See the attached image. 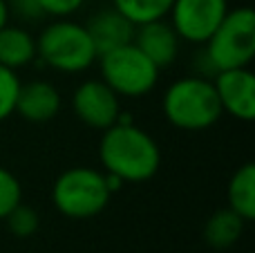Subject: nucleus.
Masks as SVG:
<instances>
[{
  "label": "nucleus",
  "instance_id": "f03ea898",
  "mask_svg": "<svg viewBox=\"0 0 255 253\" xmlns=\"http://www.w3.org/2000/svg\"><path fill=\"white\" fill-rule=\"evenodd\" d=\"M163 115L175 128L199 132L208 130L224 115L217 99L213 79L199 74L181 76L172 81L163 92Z\"/></svg>",
  "mask_w": 255,
  "mask_h": 253
},
{
  "label": "nucleus",
  "instance_id": "0eeeda50",
  "mask_svg": "<svg viewBox=\"0 0 255 253\" xmlns=\"http://www.w3.org/2000/svg\"><path fill=\"white\" fill-rule=\"evenodd\" d=\"M229 13V0H172L170 25L186 43L204 45Z\"/></svg>",
  "mask_w": 255,
  "mask_h": 253
},
{
  "label": "nucleus",
  "instance_id": "f257e3e1",
  "mask_svg": "<svg viewBox=\"0 0 255 253\" xmlns=\"http://www.w3.org/2000/svg\"><path fill=\"white\" fill-rule=\"evenodd\" d=\"M99 159L108 175L121 179L124 184H141L157 175L161 150L145 130L128 121L121 112L119 121L103 130Z\"/></svg>",
  "mask_w": 255,
  "mask_h": 253
},
{
  "label": "nucleus",
  "instance_id": "20e7f679",
  "mask_svg": "<svg viewBox=\"0 0 255 253\" xmlns=\"http://www.w3.org/2000/svg\"><path fill=\"white\" fill-rule=\"evenodd\" d=\"M108 175L90 166H74L56 177L52 202L65 218L88 220L99 215L110 202Z\"/></svg>",
  "mask_w": 255,
  "mask_h": 253
},
{
  "label": "nucleus",
  "instance_id": "412c9836",
  "mask_svg": "<svg viewBox=\"0 0 255 253\" xmlns=\"http://www.w3.org/2000/svg\"><path fill=\"white\" fill-rule=\"evenodd\" d=\"M43 16L52 18H70L72 13H76L83 7L85 0H38Z\"/></svg>",
  "mask_w": 255,
  "mask_h": 253
},
{
  "label": "nucleus",
  "instance_id": "f8f14e48",
  "mask_svg": "<svg viewBox=\"0 0 255 253\" xmlns=\"http://www.w3.org/2000/svg\"><path fill=\"white\" fill-rule=\"evenodd\" d=\"M85 29H88L90 38L97 47V54L128 45L134 38V25L121 11H117L115 7L92 13L85 22Z\"/></svg>",
  "mask_w": 255,
  "mask_h": 253
},
{
  "label": "nucleus",
  "instance_id": "7ed1b4c3",
  "mask_svg": "<svg viewBox=\"0 0 255 253\" xmlns=\"http://www.w3.org/2000/svg\"><path fill=\"white\" fill-rule=\"evenodd\" d=\"M36 58L63 74H79L94 65L99 54L85 25L56 18L36 38Z\"/></svg>",
  "mask_w": 255,
  "mask_h": 253
},
{
  "label": "nucleus",
  "instance_id": "aec40b11",
  "mask_svg": "<svg viewBox=\"0 0 255 253\" xmlns=\"http://www.w3.org/2000/svg\"><path fill=\"white\" fill-rule=\"evenodd\" d=\"M7 9H9V16L13 13L18 20H25V22H36L40 18H45L38 0H7Z\"/></svg>",
  "mask_w": 255,
  "mask_h": 253
},
{
  "label": "nucleus",
  "instance_id": "a211bd4d",
  "mask_svg": "<svg viewBox=\"0 0 255 253\" xmlns=\"http://www.w3.org/2000/svg\"><path fill=\"white\" fill-rule=\"evenodd\" d=\"M20 90V79L16 70L0 65V121L9 119L16 110V99Z\"/></svg>",
  "mask_w": 255,
  "mask_h": 253
},
{
  "label": "nucleus",
  "instance_id": "1a4fd4ad",
  "mask_svg": "<svg viewBox=\"0 0 255 253\" xmlns=\"http://www.w3.org/2000/svg\"><path fill=\"white\" fill-rule=\"evenodd\" d=\"M222 112L233 119L251 121L255 117V76L249 67L222 70L213 76Z\"/></svg>",
  "mask_w": 255,
  "mask_h": 253
},
{
  "label": "nucleus",
  "instance_id": "423d86ee",
  "mask_svg": "<svg viewBox=\"0 0 255 253\" xmlns=\"http://www.w3.org/2000/svg\"><path fill=\"white\" fill-rule=\"evenodd\" d=\"M97 61L101 67V81H106L119 97L141 99L152 92L159 81V67L134 43L99 54Z\"/></svg>",
  "mask_w": 255,
  "mask_h": 253
},
{
  "label": "nucleus",
  "instance_id": "39448f33",
  "mask_svg": "<svg viewBox=\"0 0 255 253\" xmlns=\"http://www.w3.org/2000/svg\"><path fill=\"white\" fill-rule=\"evenodd\" d=\"M204 56L213 70L249 67L255 56V13L251 7H238L224 16L211 38L204 43Z\"/></svg>",
  "mask_w": 255,
  "mask_h": 253
},
{
  "label": "nucleus",
  "instance_id": "9d476101",
  "mask_svg": "<svg viewBox=\"0 0 255 253\" xmlns=\"http://www.w3.org/2000/svg\"><path fill=\"white\" fill-rule=\"evenodd\" d=\"M132 43L161 70V67H168L177 61L181 38L177 36L175 27L166 22V18H161V20H152L134 27Z\"/></svg>",
  "mask_w": 255,
  "mask_h": 253
},
{
  "label": "nucleus",
  "instance_id": "6ab92c4d",
  "mask_svg": "<svg viewBox=\"0 0 255 253\" xmlns=\"http://www.w3.org/2000/svg\"><path fill=\"white\" fill-rule=\"evenodd\" d=\"M22 202V186L16 179V175L11 170L0 166V220H4L9 215V211L16 204Z\"/></svg>",
  "mask_w": 255,
  "mask_h": 253
},
{
  "label": "nucleus",
  "instance_id": "6e6552de",
  "mask_svg": "<svg viewBox=\"0 0 255 253\" xmlns=\"http://www.w3.org/2000/svg\"><path fill=\"white\" fill-rule=\"evenodd\" d=\"M119 94L101 79H88L72 94V110L88 128L108 130L121 117Z\"/></svg>",
  "mask_w": 255,
  "mask_h": 253
},
{
  "label": "nucleus",
  "instance_id": "dca6fc26",
  "mask_svg": "<svg viewBox=\"0 0 255 253\" xmlns=\"http://www.w3.org/2000/svg\"><path fill=\"white\" fill-rule=\"evenodd\" d=\"M112 7L121 11L134 27L145 25L152 20L168 18L172 0H112Z\"/></svg>",
  "mask_w": 255,
  "mask_h": 253
},
{
  "label": "nucleus",
  "instance_id": "9b49d317",
  "mask_svg": "<svg viewBox=\"0 0 255 253\" xmlns=\"http://www.w3.org/2000/svg\"><path fill=\"white\" fill-rule=\"evenodd\" d=\"M61 110V94L49 81H29L20 83L16 99V115H20L29 124H45L54 119Z\"/></svg>",
  "mask_w": 255,
  "mask_h": 253
},
{
  "label": "nucleus",
  "instance_id": "2eb2a0df",
  "mask_svg": "<svg viewBox=\"0 0 255 253\" xmlns=\"http://www.w3.org/2000/svg\"><path fill=\"white\" fill-rule=\"evenodd\" d=\"M244 231V220L240 218L235 211L220 209L208 218L206 227H204V240L215 249H226L231 247Z\"/></svg>",
  "mask_w": 255,
  "mask_h": 253
},
{
  "label": "nucleus",
  "instance_id": "4468645a",
  "mask_svg": "<svg viewBox=\"0 0 255 253\" xmlns=\"http://www.w3.org/2000/svg\"><path fill=\"white\" fill-rule=\"evenodd\" d=\"M229 209L235 211L244 222L255 218V166L251 161L242 164L229 182Z\"/></svg>",
  "mask_w": 255,
  "mask_h": 253
},
{
  "label": "nucleus",
  "instance_id": "4be33fe9",
  "mask_svg": "<svg viewBox=\"0 0 255 253\" xmlns=\"http://www.w3.org/2000/svg\"><path fill=\"white\" fill-rule=\"evenodd\" d=\"M9 22V9H7V0H0V27H4Z\"/></svg>",
  "mask_w": 255,
  "mask_h": 253
},
{
  "label": "nucleus",
  "instance_id": "ddd939ff",
  "mask_svg": "<svg viewBox=\"0 0 255 253\" xmlns=\"http://www.w3.org/2000/svg\"><path fill=\"white\" fill-rule=\"evenodd\" d=\"M36 58V38L20 25L0 27V65L9 70L27 67Z\"/></svg>",
  "mask_w": 255,
  "mask_h": 253
},
{
  "label": "nucleus",
  "instance_id": "f3484780",
  "mask_svg": "<svg viewBox=\"0 0 255 253\" xmlns=\"http://www.w3.org/2000/svg\"><path fill=\"white\" fill-rule=\"evenodd\" d=\"M4 220H7V224H9V231H11L16 238H29V236H34V233L38 231V224H40L38 213H36L31 206L22 204V202L13 206Z\"/></svg>",
  "mask_w": 255,
  "mask_h": 253
}]
</instances>
